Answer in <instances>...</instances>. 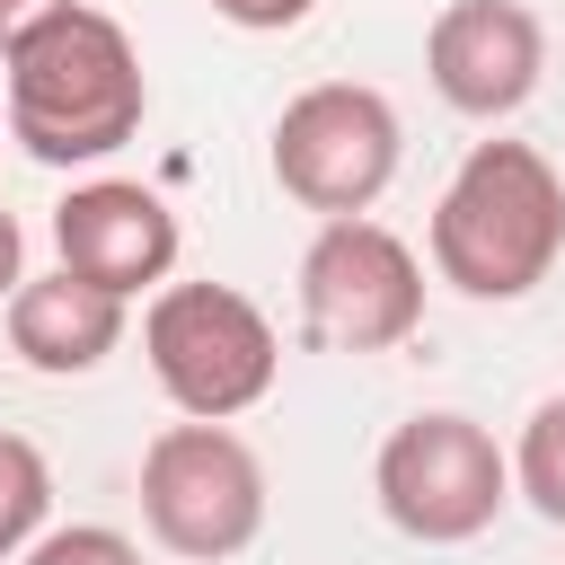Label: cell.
Wrapping results in <instances>:
<instances>
[{
  "instance_id": "3957f363",
  "label": "cell",
  "mask_w": 565,
  "mask_h": 565,
  "mask_svg": "<svg viewBox=\"0 0 565 565\" xmlns=\"http://www.w3.org/2000/svg\"><path fill=\"white\" fill-rule=\"evenodd\" d=\"M141 353H150L159 397L177 415H203V424L265 406L274 371H282L274 318L230 282H159L141 309Z\"/></svg>"
},
{
  "instance_id": "8992f818",
  "label": "cell",
  "mask_w": 565,
  "mask_h": 565,
  "mask_svg": "<svg viewBox=\"0 0 565 565\" xmlns=\"http://www.w3.org/2000/svg\"><path fill=\"white\" fill-rule=\"evenodd\" d=\"M397 150H406L397 106H388L380 88H362V79H318V88H300V97L274 115V141H265L274 185H282L300 212H318V221L371 212V203L388 194V177H397Z\"/></svg>"
},
{
  "instance_id": "9a60e30c",
  "label": "cell",
  "mask_w": 565,
  "mask_h": 565,
  "mask_svg": "<svg viewBox=\"0 0 565 565\" xmlns=\"http://www.w3.org/2000/svg\"><path fill=\"white\" fill-rule=\"evenodd\" d=\"M53 9H71V0H0V53H9V44L26 35V26H44Z\"/></svg>"
},
{
  "instance_id": "2e32d148",
  "label": "cell",
  "mask_w": 565,
  "mask_h": 565,
  "mask_svg": "<svg viewBox=\"0 0 565 565\" xmlns=\"http://www.w3.org/2000/svg\"><path fill=\"white\" fill-rule=\"evenodd\" d=\"M18 282H26V230H18L9 212H0V300H9Z\"/></svg>"
},
{
  "instance_id": "5b68a950",
  "label": "cell",
  "mask_w": 565,
  "mask_h": 565,
  "mask_svg": "<svg viewBox=\"0 0 565 565\" xmlns=\"http://www.w3.org/2000/svg\"><path fill=\"white\" fill-rule=\"evenodd\" d=\"M371 494L388 512V530L424 539V547H468L494 530V512L512 503V459L494 450V433L477 415H406L380 459H371Z\"/></svg>"
},
{
  "instance_id": "8fae6325",
  "label": "cell",
  "mask_w": 565,
  "mask_h": 565,
  "mask_svg": "<svg viewBox=\"0 0 565 565\" xmlns=\"http://www.w3.org/2000/svg\"><path fill=\"white\" fill-rule=\"evenodd\" d=\"M512 494H521L547 530H565V397H539V406H530L521 450H512Z\"/></svg>"
},
{
  "instance_id": "277c9868",
  "label": "cell",
  "mask_w": 565,
  "mask_h": 565,
  "mask_svg": "<svg viewBox=\"0 0 565 565\" xmlns=\"http://www.w3.org/2000/svg\"><path fill=\"white\" fill-rule=\"evenodd\" d=\"M141 530L177 565H230L265 530V459L230 424H168L141 450Z\"/></svg>"
},
{
  "instance_id": "4fadbf2b",
  "label": "cell",
  "mask_w": 565,
  "mask_h": 565,
  "mask_svg": "<svg viewBox=\"0 0 565 565\" xmlns=\"http://www.w3.org/2000/svg\"><path fill=\"white\" fill-rule=\"evenodd\" d=\"M18 565H141V547L106 521H71V530H35L18 547Z\"/></svg>"
},
{
  "instance_id": "30bf717a",
  "label": "cell",
  "mask_w": 565,
  "mask_h": 565,
  "mask_svg": "<svg viewBox=\"0 0 565 565\" xmlns=\"http://www.w3.org/2000/svg\"><path fill=\"white\" fill-rule=\"evenodd\" d=\"M124 309H132V300L79 282L71 265L26 274V282L9 291V353H18L26 371H44V380H79V371H97V362L124 344Z\"/></svg>"
},
{
  "instance_id": "ba28073f",
  "label": "cell",
  "mask_w": 565,
  "mask_h": 565,
  "mask_svg": "<svg viewBox=\"0 0 565 565\" xmlns=\"http://www.w3.org/2000/svg\"><path fill=\"white\" fill-rule=\"evenodd\" d=\"M539 71H547V26L521 0H441V18L424 26V79L468 124L521 115Z\"/></svg>"
},
{
  "instance_id": "5bb4252c",
  "label": "cell",
  "mask_w": 565,
  "mask_h": 565,
  "mask_svg": "<svg viewBox=\"0 0 565 565\" xmlns=\"http://www.w3.org/2000/svg\"><path fill=\"white\" fill-rule=\"evenodd\" d=\"M318 0H212V18H230V26H247V35H282V26H300Z\"/></svg>"
},
{
  "instance_id": "7a4b0ae2",
  "label": "cell",
  "mask_w": 565,
  "mask_h": 565,
  "mask_svg": "<svg viewBox=\"0 0 565 565\" xmlns=\"http://www.w3.org/2000/svg\"><path fill=\"white\" fill-rule=\"evenodd\" d=\"M433 274L459 300H530L565 256V185L530 141H477L433 203Z\"/></svg>"
},
{
  "instance_id": "6da1fadb",
  "label": "cell",
  "mask_w": 565,
  "mask_h": 565,
  "mask_svg": "<svg viewBox=\"0 0 565 565\" xmlns=\"http://www.w3.org/2000/svg\"><path fill=\"white\" fill-rule=\"evenodd\" d=\"M0 71H9V141L26 159H44V168L115 159L150 115V79H141L132 35L88 0L26 26L0 53Z\"/></svg>"
},
{
  "instance_id": "9c48e42d",
  "label": "cell",
  "mask_w": 565,
  "mask_h": 565,
  "mask_svg": "<svg viewBox=\"0 0 565 565\" xmlns=\"http://www.w3.org/2000/svg\"><path fill=\"white\" fill-rule=\"evenodd\" d=\"M53 247L79 282H97L115 300H141L177 274V212L132 177H88L53 203Z\"/></svg>"
},
{
  "instance_id": "7c38bea8",
  "label": "cell",
  "mask_w": 565,
  "mask_h": 565,
  "mask_svg": "<svg viewBox=\"0 0 565 565\" xmlns=\"http://www.w3.org/2000/svg\"><path fill=\"white\" fill-rule=\"evenodd\" d=\"M53 512V468L26 433H0V565H18V547L44 530Z\"/></svg>"
},
{
  "instance_id": "52a82bcc",
  "label": "cell",
  "mask_w": 565,
  "mask_h": 565,
  "mask_svg": "<svg viewBox=\"0 0 565 565\" xmlns=\"http://www.w3.org/2000/svg\"><path fill=\"white\" fill-rule=\"evenodd\" d=\"M424 327V265L415 247L371 221V212H344V221H318L309 256H300V335L327 344V353H388Z\"/></svg>"
}]
</instances>
